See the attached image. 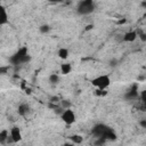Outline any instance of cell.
Wrapping results in <instances>:
<instances>
[{
    "label": "cell",
    "instance_id": "6da1fadb",
    "mask_svg": "<svg viewBox=\"0 0 146 146\" xmlns=\"http://www.w3.org/2000/svg\"><path fill=\"white\" fill-rule=\"evenodd\" d=\"M91 133L97 137V138H103L105 140H115L116 139V135L115 132L106 124H103V123H98L96 124L92 130H91Z\"/></svg>",
    "mask_w": 146,
    "mask_h": 146
},
{
    "label": "cell",
    "instance_id": "7a4b0ae2",
    "mask_svg": "<svg viewBox=\"0 0 146 146\" xmlns=\"http://www.w3.org/2000/svg\"><path fill=\"white\" fill-rule=\"evenodd\" d=\"M30 59H31V58H30V55L27 54V49H26L25 47H23V48L18 49V51H16V52L9 58V63H10L11 65L17 66V65L27 63Z\"/></svg>",
    "mask_w": 146,
    "mask_h": 146
},
{
    "label": "cell",
    "instance_id": "3957f363",
    "mask_svg": "<svg viewBox=\"0 0 146 146\" xmlns=\"http://www.w3.org/2000/svg\"><path fill=\"white\" fill-rule=\"evenodd\" d=\"M95 10V3L92 0H83L78 3L76 11L80 15H89Z\"/></svg>",
    "mask_w": 146,
    "mask_h": 146
},
{
    "label": "cell",
    "instance_id": "277c9868",
    "mask_svg": "<svg viewBox=\"0 0 146 146\" xmlns=\"http://www.w3.org/2000/svg\"><path fill=\"white\" fill-rule=\"evenodd\" d=\"M110 83H111V79L108 75H99L91 80V84L102 90H106V88L110 86Z\"/></svg>",
    "mask_w": 146,
    "mask_h": 146
},
{
    "label": "cell",
    "instance_id": "5b68a950",
    "mask_svg": "<svg viewBox=\"0 0 146 146\" xmlns=\"http://www.w3.org/2000/svg\"><path fill=\"white\" fill-rule=\"evenodd\" d=\"M62 120L66 123V124H72L75 122V114L72 110H65L63 113H62Z\"/></svg>",
    "mask_w": 146,
    "mask_h": 146
},
{
    "label": "cell",
    "instance_id": "8992f818",
    "mask_svg": "<svg viewBox=\"0 0 146 146\" xmlns=\"http://www.w3.org/2000/svg\"><path fill=\"white\" fill-rule=\"evenodd\" d=\"M138 97V83H133L131 88L127 91L125 98L127 99H136Z\"/></svg>",
    "mask_w": 146,
    "mask_h": 146
},
{
    "label": "cell",
    "instance_id": "52a82bcc",
    "mask_svg": "<svg viewBox=\"0 0 146 146\" xmlns=\"http://www.w3.org/2000/svg\"><path fill=\"white\" fill-rule=\"evenodd\" d=\"M10 137L14 143H18L22 140V133H21V130L18 127H13L10 129Z\"/></svg>",
    "mask_w": 146,
    "mask_h": 146
},
{
    "label": "cell",
    "instance_id": "ba28073f",
    "mask_svg": "<svg viewBox=\"0 0 146 146\" xmlns=\"http://www.w3.org/2000/svg\"><path fill=\"white\" fill-rule=\"evenodd\" d=\"M137 36H138V34H137L136 31H130V32H127V33L124 34L123 41H125V42H132V41L136 40Z\"/></svg>",
    "mask_w": 146,
    "mask_h": 146
},
{
    "label": "cell",
    "instance_id": "9c48e42d",
    "mask_svg": "<svg viewBox=\"0 0 146 146\" xmlns=\"http://www.w3.org/2000/svg\"><path fill=\"white\" fill-rule=\"evenodd\" d=\"M0 10H1V19H0V24L1 25H5L8 23V15H7V11L5 9V7H2L0 5Z\"/></svg>",
    "mask_w": 146,
    "mask_h": 146
},
{
    "label": "cell",
    "instance_id": "30bf717a",
    "mask_svg": "<svg viewBox=\"0 0 146 146\" xmlns=\"http://www.w3.org/2000/svg\"><path fill=\"white\" fill-rule=\"evenodd\" d=\"M29 110H30V107H29L27 104H21V105L18 106V114H19L21 116H25V115L27 114Z\"/></svg>",
    "mask_w": 146,
    "mask_h": 146
},
{
    "label": "cell",
    "instance_id": "8fae6325",
    "mask_svg": "<svg viewBox=\"0 0 146 146\" xmlns=\"http://www.w3.org/2000/svg\"><path fill=\"white\" fill-rule=\"evenodd\" d=\"M9 135H10V133L8 132V130H6V129L1 130V132H0V143H1V144H5V143L8 140Z\"/></svg>",
    "mask_w": 146,
    "mask_h": 146
},
{
    "label": "cell",
    "instance_id": "7c38bea8",
    "mask_svg": "<svg viewBox=\"0 0 146 146\" xmlns=\"http://www.w3.org/2000/svg\"><path fill=\"white\" fill-rule=\"evenodd\" d=\"M57 55H58L59 58H62V59H66V58L68 57V50H67L66 48H60V49L58 50Z\"/></svg>",
    "mask_w": 146,
    "mask_h": 146
},
{
    "label": "cell",
    "instance_id": "4fadbf2b",
    "mask_svg": "<svg viewBox=\"0 0 146 146\" xmlns=\"http://www.w3.org/2000/svg\"><path fill=\"white\" fill-rule=\"evenodd\" d=\"M70 139H71V141H72L73 144H81L82 140H83L82 136H80V135H72V136L70 137Z\"/></svg>",
    "mask_w": 146,
    "mask_h": 146
},
{
    "label": "cell",
    "instance_id": "5bb4252c",
    "mask_svg": "<svg viewBox=\"0 0 146 146\" xmlns=\"http://www.w3.org/2000/svg\"><path fill=\"white\" fill-rule=\"evenodd\" d=\"M71 70H72V67L70 64H62V66H60V72L63 74H68L71 72Z\"/></svg>",
    "mask_w": 146,
    "mask_h": 146
},
{
    "label": "cell",
    "instance_id": "9a60e30c",
    "mask_svg": "<svg viewBox=\"0 0 146 146\" xmlns=\"http://www.w3.org/2000/svg\"><path fill=\"white\" fill-rule=\"evenodd\" d=\"M58 81H59V76H58L56 73H52V74L49 76V82H50V83L56 84V83H58Z\"/></svg>",
    "mask_w": 146,
    "mask_h": 146
},
{
    "label": "cell",
    "instance_id": "2e32d148",
    "mask_svg": "<svg viewBox=\"0 0 146 146\" xmlns=\"http://www.w3.org/2000/svg\"><path fill=\"white\" fill-rule=\"evenodd\" d=\"M60 106L64 110H68L71 107V103L68 100H66V99H63V100H60Z\"/></svg>",
    "mask_w": 146,
    "mask_h": 146
},
{
    "label": "cell",
    "instance_id": "e0dca14e",
    "mask_svg": "<svg viewBox=\"0 0 146 146\" xmlns=\"http://www.w3.org/2000/svg\"><path fill=\"white\" fill-rule=\"evenodd\" d=\"M140 98H141V104H143V107H144V110H146V90L141 92Z\"/></svg>",
    "mask_w": 146,
    "mask_h": 146
},
{
    "label": "cell",
    "instance_id": "ac0fdd59",
    "mask_svg": "<svg viewBox=\"0 0 146 146\" xmlns=\"http://www.w3.org/2000/svg\"><path fill=\"white\" fill-rule=\"evenodd\" d=\"M49 30H50V27H49V25H47V24L40 26V32H41V33H48Z\"/></svg>",
    "mask_w": 146,
    "mask_h": 146
},
{
    "label": "cell",
    "instance_id": "d6986e66",
    "mask_svg": "<svg viewBox=\"0 0 146 146\" xmlns=\"http://www.w3.org/2000/svg\"><path fill=\"white\" fill-rule=\"evenodd\" d=\"M106 94H107L106 90H102V89H97L96 90V95H98V96H105Z\"/></svg>",
    "mask_w": 146,
    "mask_h": 146
},
{
    "label": "cell",
    "instance_id": "ffe728a7",
    "mask_svg": "<svg viewBox=\"0 0 146 146\" xmlns=\"http://www.w3.org/2000/svg\"><path fill=\"white\" fill-rule=\"evenodd\" d=\"M8 68H9L8 66H1V67H0V73H1V74H6V72L8 71Z\"/></svg>",
    "mask_w": 146,
    "mask_h": 146
},
{
    "label": "cell",
    "instance_id": "44dd1931",
    "mask_svg": "<svg viewBox=\"0 0 146 146\" xmlns=\"http://www.w3.org/2000/svg\"><path fill=\"white\" fill-rule=\"evenodd\" d=\"M58 100H59V98H58L57 96H54V97L50 98V102H51V103H57Z\"/></svg>",
    "mask_w": 146,
    "mask_h": 146
},
{
    "label": "cell",
    "instance_id": "7402d4cb",
    "mask_svg": "<svg viewBox=\"0 0 146 146\" xmlns=\"http://www.w3.org/2000/svg\"><path fill=\"white\" fill-rule=\"evenodd\" d=\"M139 124H140L143 128H146V120H140V121H139Z\"/></svg>",
    "mask_w": 146,
    "mask_h": 146
},
{
    "label": "cell",
    "instance_id": "603a6c76",
    "mask_svg": "<svg viewBox=\"0 0 146 146\" xmlns=\"http://www.w3.org/2000/svg\"><path fill=\"white\" fill-rule=\"evenodd\" d=\"M139 35H140V39H141L143 41H146V34H145V33H140Z\"/></svg>",
    "mask_w": 146,
    "mask_h": 146
},
{
    "label": "cell",
    "instance_id": "cb8c5ba5",
    "mask_svg": "<svg viewBox=\"0 0 146 146\" xmlns=\"http://www.w3.org/2000/svg\"><path fill=\"white\" fill-rule=\"evenodd\" d=\"M63 146H75V145H74L73 143H65Z\"/></svg>",
    "mask_w": 146,
    "mask_h": 146
},
{
    "label": "cell",
    "instance_id": "d4e9b609",
    "mask_svg": "<svg viewBox=\"0 0 146 146\" xmlns=\"http://www.w3.org/2000/svg\"><path fill=\"white\" fill-rule=\"evenodd\" d=\"M140 6H141L143 8H146V1H141V2H140Z\"/></svg>",
    "mask_w": 146,
    "mask_h": 146
},
{
    "label": "cell",
    "instance_id": "484cf974",
    "mask_svg": "<svg viewBox=\"0 0 146 146\" xmlns=\"http://www.w3.org/2000/svg\"><path fill=\"white\" fill-rule=\"evenodd\" d=\"M115 63H116V60H112V62H111V65H112V66H115V65H116Z\"/></svg>",
    "mask_w": 146,
    "mask_h": 146
},
{
    "label": "cell",
    "instance_id": "4316f807",
    "mask_svg": "<svg viewBox=\"0 0 146 146\" xmlns=\"http://www.w3.org/2000/svg\"><path fill=\"white\" fill-rule=\"evenodd\" d=\"M90 29H92V25H88L87 27H86V30L88 31V30H90Z\"/></svg>",
    "mask_w": 146,
    "mask_h": 146
}]
</instances>
